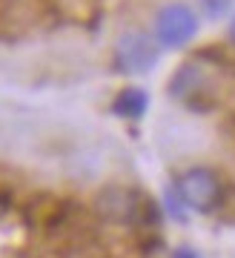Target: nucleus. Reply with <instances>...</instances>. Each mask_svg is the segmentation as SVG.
<instances>
[{"mask_svg":"<svg viewBox=\"0 0 235 258\" xmlns=\"http://www.w3.org/2000/svg\"><path fill=\"white\" fill-rule=\"evenodd\" d=\"M198 35V15L184 6V3H169L158 12L155 18V40L166 49H181Z\"/></svg>","mask_w":235,"mask_h":258,"instance_id":"f257e3e1","label":"nucleus"},{"mask_svg":"<svg viewBox=\"0 0 235 258\" xmlns=\"http://www.w3.org/2000/svg\"><path fill=\"white\" fill-rule=\"evenodd\" d=\"M175 192L181 198L187 207L198 212H209L221 201V181L215 178L212 169H204V166H192L187 169L181 178H178V184H175Z\"/></svg>","mask_w":235,"mask_h":258,"instance_id":"f03ea898","label":"nucleus"},{"mask_svg":"<svg viewBox=\"0 0 235 258\" xmlns=\"http://www.w3.org/2000/svg\"><path fill=\"white\" fill-rule=\"evenodd\" d=\"M115 63L127 75H144L158 63V46L144 32H124L115 43Z\"/></svg>","mask_w":235,"mask_h":258,"instance_id":"7ed1b4c3","label":"nucleus"},{"mask_svg":"<svg viewBox=\"0 0 235 258\" xmlns=\"http://www.w3.org/2000/svg\"><path fill=\"white\" fill-rule=\"evenodd\" d=\"M115 112L124 115V118H129V120L141 118L146 112V95L141 92V89H124L115 101Z\"/></svg>","mask_w":235,"mask_h":258,"instance_id":"20e7f679","label":"nucleus"},{"mask_svg":"<svg viewBox=\"0 0 235 258\" xmlns=\"http://www.w3.org/2000/svg\"><path fill=\"white\" fill-rule=\"evenodd\" d=\"M201 12H204V18L209 20H221L229 15V9L235 6V0H198Z\"/></svg>","mask_w":235,"mask_h":258,"instance_id":"39448f33","label":"nucleus"},{"mask_svg":"<svg viewBox=\"0 0 235 258\" xmlns=\"http://www.w3.org/2000/svg\"><path fill=\"white\" fill-rule=\"evenodd\" d=\"M172 258H198V255H195L192 249H178V252H175Z\"/></svg>","mask_w":235,"mask_h":258,"instance_id":"423d86ee","label":"nucleus"},{"mask_svg":"<svg viewBox=\"0 0 235 258\" xmlns=\"http://www.w3.org/2000/svg\"><path fill=\"white\" fill-rule=\"evenodd\" d=\"M229 37H232V40H235V20H232V23H229Z\"/></svg>","mask_w":235,"mask_h":258,"instance_id":"0eeeda50","label":"nucleus"}]
</instances>
